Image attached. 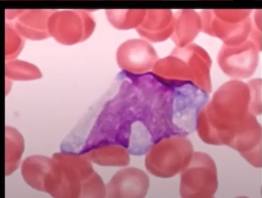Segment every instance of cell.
<instances>
[{
  "label": "cell",
  "mask_w": 262,
  "mask_h": 198,
  "mask_svg": "<svg viewBox=\"0 0 262 198\" xmlns=\"http://www.w3.org/2000/svg\"><path fill=\"white\" fill-rule=\"evenodd\" d=\"M257 121L251 112L249 85L230 81L201 108L195 131L204 143L231 147L234 140Z\"/></svg>",
  "instance_id": "cell-1"
},
{
  "label": "cell",
  "mask_w": 262,
  "mask_h": 198,
  "mask_svg": "<svg viewBox=\"0 0 262 198\" xmlns=\"http://www.w3.org/2000/svg\"><path fill=\"white\" fill-rule=\"evenodd\" d=\"M44 192L54 198H102L106 197V185L86 157L62 151L52 157Z\"/></svg>",
  "instance_id": "cell-2"
},
{
  "label": "cell",
  "mask_w": 262,
  "mask_h": 198,
  "mask_svg": "<svg viewBox=\"0 0 262 198\" xmlns=\"http://www.w3.org/2000/svg\"><path fill=\"white\" fill-rule=\"evenodd\" d=\"M210 58L201 47L192 45L176 50L171 57L157 61L152 72L169 79L190 80L206 93L211 92Z\"/></svg>",
  "instance_id": "cell-3"
},
{
  "label": "cell",
  "mask_w": 262,
  "mask_h": 198,
  "mask_svg": "<svg viewBox=\"0 0 262 198\" xmlns=\"http://www.w3.org/2000/svg\"><path fill=\"white\" fill-rule=\"evenodd\" d=\"M192 142L186 135L173 134L152 144L145 154L144 164L149 173L157 178L169 179L187 167L194 154Z\"/></svg>",
  "instance_id": "cell-4"
},
{
  "label": "cell",
  "mask_w": 262,
  "mask_h": 198,
  "mask_svg": "<svg viewBox=\"0 0 262 198\" xmlns=\"http://www.w3.org/2000/svg\"><path fill=\"white\" fill-rule=\"evenodd\" d=\"M180 193L184 198H211L218 190V170L213 157L194 152L192 159L183 170Z\"/></svg>",
  "instance_id": "cell-5"
},
{
  "label": "cell",
  "mask_w": 262,
  "mask_h": 198,
  "mask_svg": "<svg viewBox=\"0 0 262 198\" xmlns=\"http://www.w3.org/2000/svg\"><path fill=\"white\" fill-rule=\"evenodd\" d=\"M219 63L230 76L247 78L251 76L258 64L256 45L250 41L225 47L219 56Z\"/></svg>",
  "instance_id": "cell-6"
},
{
  "label": "cell",
  "mask_w": 262,
  "mask_h": 198,
  "mask_svg": "<svg viewBox=\"0 0 262 198\" xmlns=\"http://www.w3.org/2000/svg\"><path fill=\"white\" fill-rule=\"evenodd\" d=\"M146 172L137 167L120 170L106 185V197L143 198L149 191Z\"/></svg>",
  "instance_id": "cell-7"
},
{
  "label": "cell",
  "mask_w": 262,
  "mask_h": 198,
  "mask_svg": "<svg viewBox=\"0 0 262 198\" xmlns=\"http://www.w3.org/2000/svg\"><path fill=\"white\" fill-rule=\"evenodd\" d=\"M157 52L144 40L133 39L121 45L117 52V61L122 70L142 74L151 70L157 62Z\"/></svg>",
  "instance_id": "cell-8"
},
{
  "label": "cell",
  "mask_w": 262,
  "mask_h": 198,
  "mask_svg": "<svg viewBox=\"0 0 262 198\" xmlns=\"http://www.w3.org/2000/svg\"><path fill=\"white\" fill-rule=\"evenodd\" d=\"M80 155L103 167H126L131 161L127 149L119 144L100 145Z\"/></svg>",
  "instance_id": "cell-9"
},
{
  "label": "cell",
  "mask_w": 262,
  "mask_h": 198,
  "mask_svg": "<svg viewBox=\"0 0 262 198\" xmlns=\"http://www.w3.org/2000/svg\"><path fill=\"white\" fill-rule=\"evenodd\" d=\"M139 32L150 40L161 41L172 33L173 21L169 11H150L147 20H143Z\"/></svg>",
  "instance_id": "cell-10"
},
{
  "label": "cell",
  "mask_w": 262,
  "mask_h": 198,
  "mask_svg": "<svg viewBox=\"0 0 262 198\" xmlns=\"http://www.w3.org/2000/svg\"><path fill=\"white\" fill-rule=\"evenodd\" d=\"M52 163V157L34 155L21 163V173L27 185L44 192V180Z\"/></svg>",
  "instance_id": "cell-11"
},
{
  "label": "cell",
  "mask_w": 262,
  "mask_h": 198,
  "mask_svg": "<svg viewBox=\"0 0 262 198\" xmlns=\"http://www.w3.org/2000/svg\"><path fill=\"white\" fill-rule=\"evenodd\" d=\"M25 149L23 134L13 126L6 128V175L10 176L16 172L21 164Z\"/></svg>",
  "instance_id": "cell-12"
},
{
  "label": "cell",
  "mask_w": 262,
  "mask_h": 198,
  "mask_svg": "<svg viewBox=\"0 0 262 198\" xmlns=\"http://www.w3.org/2000/svg\"><path fill=\"white\" fill-rule=\"evenodd\" d=\"M176 21L175 42L183 47L195 38L202 28V21L193 11H182Z\"/></svg>",
  "instance_id": "cell-13"
},
{
  "label": "cell",
  "mask_w": 262,
  "mask_h": 198,
  "mask_svg": "<svg viewBox=\"0 0 262 198\" xmlns=\"http://www.w3.org/2000/svg\"><path fill=\"white\" fill-rule=\"evenodd\" d=\"M110 13V20L116 29H132L139 26L145 17V11H128V14L126 11L123 14H120L119 11L114 14L111 11Z\"/></svg>",
  "instance_id": "cell-14"
},
{
  "label": "cell",
  "mask_w": 262,
  "mask_h": 198,
  "mask_svg": "<svg viewBox=\"0 0 262 198\" xmlns=\"http://www.w3.org/2000/svg\"><path fill=\"white\" fill-rule=\"evenodd\" d=\"M251 90V112L254 116L261 115V90L259 80L251 81L249 84Z\"/></svg>",
  "instance_id": "cell-15"
}]
</instances>
